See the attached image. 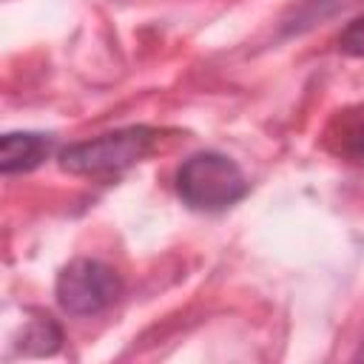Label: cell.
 I'll list each match as a JSON object with an SVG mask.
<instances>
[{"label":"cell","instance_id":"obj_2","mask_svg":"<svg viewBox=\"0 0 364 364\" xmlns=\"http://www.w3.org/2000/svg\"><path fill=\"white\" fill-rule=\"evenodd\" d=\"M176 193L193 210H225L247 193L242 168L216 151H199L188 156L176 171Z\"/></svg>","mask_w":364,"mask_h":364},{"label":"cell","instance_id":"obj_6","mask_svg":"<svg viewBox=\"0 0 364 364\" xmlns=\"http://www.w3.org/2000/svg\"><path fill=\"white\" fill-rule=\"evenodd\" d=\"M60 341H63V330L51 321V316H40L23 330V353L28 355H51L57 353Z\"/></svg>","mask_w":364,"mask_h":364},{"label":"cell","instance_id":"obj_5","mask_svg":"<svg viewBox=\"0 0 364 364\" xmlns=\"http://www.w3.org/2000/svg\"><path fill=\"white\" fill-rule=\"evenodd\" d=\"M54 139L48 134L34 131H14L0 139V171L3 173H23L37 168L51 154Z\"/></svg>","mask_w":364,"mask_h":364},{"label":"cell","instance_id":"obj_4","mask_svg":"<svg viewBox=\"0 0 364 364\" xmlns=\"http://www.w3.org/2000/svg\"><path fill=\"white\" fill-rule=\"evenodd\" d=\"M324 145L330 154L341 156L344 162L364 165V102L347 105L333 114L324 131Z\"/></svg>","mask_w":364,"mask_h":364},{"label":"cell","instance_id":"obj_1","mask_svg":"<svg viewBox=\"0 0 364 364\" xmlns=\"http://www.w3.org/2000/svg\"><path fill=\"white\" fill-rule=\"evenodd\" d=\"M156 145V131L148 125H128L102 136L74 142L60 151V168L80 176H117L142 162Z\"/></svg>","mask_w":364,"mask_h":364},{"label":"cell","instance_id":"obj_3","mask_svg":"<svg viewBox=\"0 0 364 364\" xmlns=\"http://www.w3.org/2000/svg\"><path fill=\"white\" fill-rule=\"evenodd\" d=\"M54 293H57V301L65 313H71V316H97L119 299L122 282H119L117 270L108 267L105 262L74 259L60 270Z\"/></svg>","mask_w":364,"mask_h":364},{"label":"cell","instance_id":"obj_8","mask_svg":"<svg viewBox=\"0 0 364 364\" xmlns=\"http://www.w3.org/2000/svg\"><path fill=\"white\" fill-rule=\"evenodd\" d=\"M358 355H364V347H361V353H358Z\"/></svg>","mask_w":364,"mask_h":364},{"label":"cell","instance_id":"obj_7","mask_svg":"<svg viewBox=\"0 0 364 364\" xmlns=\"http://www.w3.org/2000/svg\"><path fill=\"white\" fill-rule=\"evenodd\" d=\"M338 46H341L344 54L364 57V14L344 26V31L338 34Z\"/></svg>","mask_w":364,"mask_h":364}]
</instances>
